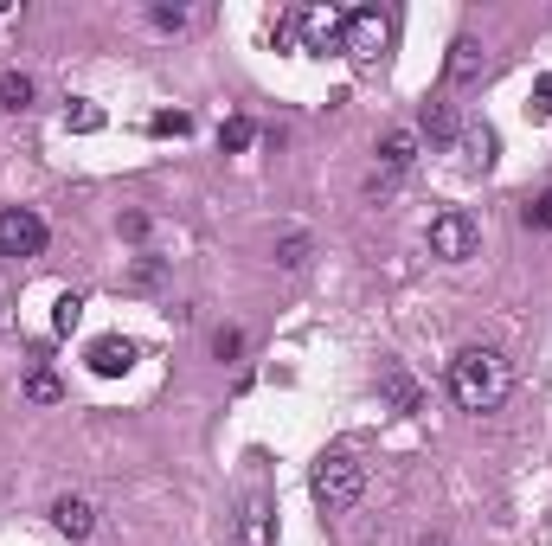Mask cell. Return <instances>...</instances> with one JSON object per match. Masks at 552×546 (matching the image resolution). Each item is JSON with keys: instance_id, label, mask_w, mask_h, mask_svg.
<instances>
[{"instance_id": "6da1fadb", "label": "cell", "mask_w": 552, "mask_h": 546, "mask_svg": "<svg viewBox=\"0 0 552 546\" xmlns=\"http://www.w3.org/2000/svg\"><path fill=\"white\" fill-rule=\"evenodd\" d=\"M514 392V367L501 347H463V354L450 360V399L463 405V412H501Z\"/></svg>"}, {"instance_id": "7a4b0ae2", "label": "cell", "mask_w": 552, "mask_h": 546, "mask_svg": "<svg viewBox=\"0 0 552 546\" xmlns=\"http://www.w3.org/2000/svg\"><path fill=\"white\" fill-rule=\"evenodd\" d=\"M309 495H315L328 514H347V508L366 495V463L354 457V450H328V457L309 469Z\"/></svg>"}, {"instance_id": "3957f363", "label": "cell", "mask_w": 552, "mask_h": 546, "mask_svg": "<svg viewBox=\"0 0 552 546\" xmlns=\"http://www.w3.org/2000/svg\"><path fill=\"white\" fill-rule=\"evenodd\" d=\"M424 245H431L437 264H469L475 245H482V232H475V219L463 206H443L437 219H431V232H424Z\"/></svg>"}, {"instance_id": "277c9868", "label": "cell", "mask_w": 552, "mask_h": 546, "mask_svg": "<svg viewBox=\"0 0 552 546\" xmlns=\"http://www.w3.org/2000/svg\"><path fill=\"white\" fill-rule=\"evenodd\" d=\"M386 45H392V13H379V7H354V13H347L341 52H354L360 65H366V58H379Z\"/></svg>"}, {"instance_id": "5b68a950", "label": "cell", "mask_w": 552, "mask_h": 546, "mask_svg": "<svg viewBox=\"0 0 552 546\" xmlns=\"http://www.w3.org/2000/svg\"><path fill=\"white\" fill-rule=\"evenodd\" d=\"M45 251V219L33 206H0V257H39Z\"/></svg>"}, {"instance_id": "8992f818", "label": "cell", "mask_w": 552, "mask_h": 546, "mask_svg": "<svg viewBox=\"0 0 552 546\" xmlns=\"http://www.w3.org/2000/svg\"><path fill=\"white\" fill-rule=\"evenodd\" d=\"M418 155H424V135L418 129H386V135H379V168L373 174H386V180H405L411 168H418Z\"/></svg>"}, {"instance_id": "52a82bcc", "label": "cell", "mask_w": 552, "mask_h": 546, "mask_svg": "<svg viewBox=\"0 0 552 546\" xmlns=\"http://www.w3.org/2000/svg\"><path fill=\"white\" fill-rule=\"evenodd\" d=\"M296 33H302L309 52H341L347 13H334V7H302V13H296Z\"/></svg>"}, {"instance_id": "ba28073f", "label": "cell", "mask_w": 552, "mask_h": 546, "mask_svg": "<svg viewBox=\"0 0 552 546\" xmlns=\"http://www.w3.org/2000/svg\"><path fill=\"white\" fill-rule=\"evenodd\" d=\"M482 71H488V52H482V39H456L450 45V58H443V78H450V90H469V84H482Z\"/></svg>"}, {"instance_id": "9c48e42d", "label": "cell", "mask_w": 552, "mask_h": 546, "mask_svg": "<svg viewBox=\"0 0 552 546\" xmlns=\"http://www.w3.org/2000/svg\"><path fill=\"white\" fill-rule=\"evenodd\" d=\"M135 354H142L135 341L103 335V341H90V373H97V379H116V373H129V367H135Z\"/></svg>"}, {"instance_id": "30bf717a", "label": "cell", "mask_w": 552, "mask_h": 546, "mask_svg": "<svg viewBox=\"0 0 552 546\" xmlns=\"http://www.w3.org/2000/svg\"><path fill=\"white\" fill-rule=\"evenodd\" d=\"M52 527L65 540H90V527H97V508L84 502V495H58L52 502Z\"/></svg>"}, {"instance_id": "8fae6325", "label": "cell", "mask_w": 552, "mask_h": 546, "mask_svg": "<svg viewBox=\"0 0 552 546\" xmlns=\"http://www.w3.org/2000/svg\"><path fill=\"white\" fill-rule=\"evenodd\" d=\"M379 399H386L392 405V412L398 418H411V412H424V386H418V379H411V373H386V379H379Z\"/></svg>"}, {"instance_id": "7c38bea8", "label": "cell", "mask_w": 552, "mask_h": 546, "mask_svg": "<svg viewBox=\"0 0 552 546\" xmlns=\"http://www.w3.org/2000/svg\"><path fill=\"white\" fill-rule=\"evenodd\" d=\"M411 129H418L424 142H437V148L463 135V129H456V110H450V103H443V97H431V103H424V110H418V123H411Z\"/></svg>"}, {"instance_id": "4fadbf2b", "label": "cell", "mask_w": 552, "mask_h": 546, "mask_svg": "<svg viewBox=\"0 0 552 546\" xmlns=\"http://www.w3.org/2000/svg\"><path fill=\"white\" fill-rule=\"evenodd\" d=\"M309 264H315V238L309 232H283V238H276V270L296 277V270H309Z\"/></svg>"}, {"instance_id": "5bb4252c", "label": "cell", "mask_w": 552, "mask_h": 546, "mask_svg": "<svg viewBox=\"0 0 552 546\" xmlns=\"http://www.w3.org/2000/svg\"><path fill=\"white\" fill-rule=\"evenodd\" d=\"M456 142H463V161H469V168H495V129H488V123H475V129H463V135H456Z\"/></svg>"}, {"instance_id": "9a60e30c", "label": "cell", "mask_w": 552, "mask_h": 546, "mask_svg": "<svg viewBox=\"0 0 552 546\" xmlns=\"http://www.w3.org/2000/svg\"><path fill=\"white\" fill-rule=\"evenodd\" d=\"M0 110L7 116L33 110V78H26V71H0Z\"/></svg>"}, {"instance_id": "2e32d148", "label": "cell", "mask_w": 552, "mask_h": 546, "mask_svg": "<svg viewBox=\"0 0 552 546\" xmlns=\"http://www.w3.org/2000/svg\"><path fill=\"white\" fill-rule=\"evenodd\" d=\"M161 283H167V257H135L122 270V290H161Z\"/></svg>"}, {"instance_id": "e0dca14e", "label": "cell", "mask_w": 552, "mask_h": 546, "mask_svg": "<svg viewBox=\"0 0 552 546\" xmlns=\"http://www.w3.org/2000/svg\"><path fill=\"white\" fill-rule=\"evenodd\" d=\"M148 26H155V33H193V7H180V0H155V7H148Z\"/></svg>"}, {"instance_id": "ac0fdd59", "label": "cell", "mask_w": 552, "mask_h": 546, "mask_svg": "<svg viewBox=\"0 0 552 546\" xmlns=\"http://www.w3.org/2000/svg\"><path fill=\"white\" fill-rule=\"evenodd\" d=\"M110 116H103V103H90V97H71V110H65V129L71 135H97Z\"/></svg>"}, {"instance_id": "d6986e66", "label": "cell", "mask_w": 552, "mask_h": 546, "mask_svg": "<svg viewBox=\"0 0 552 546\" xmlns=\"http://www.w3.org/2000/svg\"><path fill=\"white\" fill-rule=\"evenodd\" d=\"M251 142H257V123H251V116H225V123H219V148H225V155H244Z\"/></svg>"}, {"instance_id": "ffe728a7", "label": "cell", "mask_w": 552, "mask_h": 546, "mask_svg": "<svg viewBox=\"0 0 552 546\" xmlns=\"http://www.w3.org/2000/svg\"><path fill=\"white\" fill-rule=\"evenodd\" d=\"M264 495H251V502H244V514H238V540L244 546H264Z\"/></svg>"}, {"instance_id": "44dd1931", "label": "cell", "mask_w": 552, "mask_h": 546, "mask_svg": "<svg viewBox=\"0 0 552 546\" xmlns=\"http://www.w3.org/2000/svg\"><path fill=\"white\" fill-rule=\"evenodd\" d=\"M148 129H155L161 142H180V135H193V116H187V110H161V116H155Z\"/></svg>"}, {"instance_id": "7402d4cb", "label": "cell", "mask_w": 552, "mask_h": 546, "mask_svg": "<svg viewBox=\"0 0 552 546\" xmlns=\"http://www.w3.org/2000/svg\"><path fill=\"white\" fill-rule=\"evenodd\" d=\"M520 225H527V232H552V187L540 193V200L520 206Z\"/></svg>"}, {"instance_id": "603a6c76", "label": "cell", "mask_w": 552, "mask_h": 546, "mask_svg": "<svg viewBox=\"0 0 552 546\" xmlns=\"http://www.w3.org/2000/svg\"><path fill=\"white\" fill-rule=\"evenodd\" d=\"M78 315H84V296L65 290V296H58V309H52V328H58V335H71V328H78Z\"/></svg>"}, {"instance_id": "cb8c5ba5", "label": "cell", "mask_w": 552, "mask_h": 546, "mask_svg": "<svg viewBox=\"0 0 552 546\" xmlns=\"http://www.w3.org/2000/svg\"><path fill=\"white\" fill-rule=\"evenodd\" d=\"M26 399H33V405H58V399H65V386H58L52 373H26Z\"/></svg>"}, {"instance_id": "d4e9b609", "label": "cell", "mask_w": 552, "mask_h": 546, "mask_svg": "<svg viewBox=\"0 0 552 546\" xmlns=\"http://www.w3.org/2000/svg\"><path fill=\"white\" fill-rule=\"evenodd\" d=\"M238 354H244V328H219V335H212V360H219V367H232Z\"/></svg>"}, {"instance_id": "484cf974", "label": "cell", "mask_w": 552, "mask_h": 546, "mask_svg": "<svg viewBox=\"0 0 552 546\" xmlns=\"http://www.w3.org/2000/svg\"><path fill=\"white\" fill-rule=\"evenodd\" d=\"M527 110L540 116V123L552 116V71H546V78H533V103H527Z\"/></svg>"}, {"instance_id": "4316f807", "label": "cell", "mask_w": 552, "mask_h": 546, "mask_svg": "<svg viewBox=\"0 0 552 546\" xmlns=\"http://www.w3.org/2000/svg\"><path fill=\"white\" fill-rule=\"evenodd\" d=\"M116 232H122V238H148V212H122Z\"/></svg>"}]
</instances>
